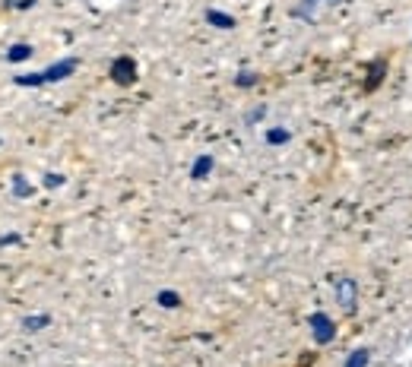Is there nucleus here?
<instances>
[{
  "label": "nucleus",
  "instance_id": "f257e3e1",
  "mask_svg": "<svg viewBox=\"0 0 412 367\" xmlns=\"http://www.w3.org/2000/svg\"><path fill=\"white\" fill-rule=\"evenodd\" d=\"M337 298L343 310H355V301H359V288H355L352 279H339L337 282Z\"/></svg>",
  "mask_w": 412,
  "mask_h": 367
},
{
  "label": "nucleus",
  "instance_id": "f03ea898",
  "mask_svg": "<svg viewBox=\"0 0 412 367\" xmlns=\"http://www.w3.org/2000/svg\"><path fill=\"white\" fill-rule=\"evenodd\" d=\"M311 323L317 326V342H330V339H333V320H330V317L314 314L311 317Z\"/></svg>",
  "mask_w": 412,
  "mask_h": 367
},
{
  "label": "nucleus",
  "instance_id": "7ed1b4c3",
  "mask_svg": "<svg viewBox=\"0 0 412 367\" xmlns=\"http://www.w3.org/2000/svg\"><path fill=\"white\" fill-rule=\"evenodd\" d=\"M368 358H371V352H368V348H359V352L349 355L346 367H368Z\"/></svg>",
  "mask_w": 412,
  "mask_h": 367
}]
</instances>
